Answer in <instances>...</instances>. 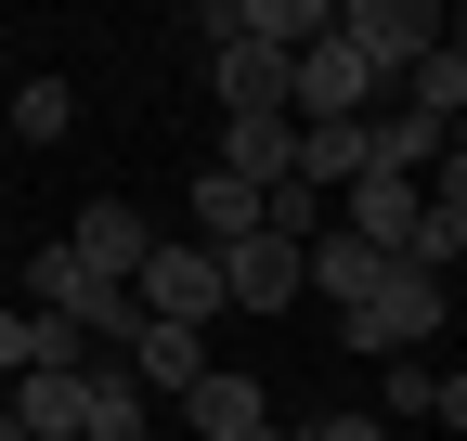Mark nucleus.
I'll list each match as a JSON object with an SVG mask.
<instances>
[{
    "instance_id": "1",
    "label": "nucleus",
    "mask_w": 467,
    "mask_h": 441,
    "mask_svg": "<svg viewBox=\"0 0 467 441\" xmlns=\"http://www.w3.org/2000/svg\"><path fill=\"white\" fill-rule=\"evenodd\" d=\"M26 312H66L91 351H130V324H143V299H130V286H104L78 247H26Z\"/></svg>"
},
{
    "instance_id": "2",
    "label": "nucleus",
    "mask_w": 467,
    "mask_h": 441,
    "mask_svg": "<svg viewBox=\"0 0 467 441\" xmlns=\"http://www.w3.org/2000/svg\"><path fill=\"white\" fill-rule=\"evenodd\" d=\"M337 39H350V52L377 66V91H402V78H416L429 52L454 39V26L429 14V0H337Z\"/></svg>"
},
{
    "instance_id": "3",
    "label": "nucleus",
    "mask_w": 467,
    "mask_h": 441,
    "mask_svg": "<svg viewBox=\"0 0 467 441\" xmlns=\"http://www.w3.org/2000/svg\"><path fill=\"white\" fill-rule=\"evenodd\" d=\"M337 338H350V351H377V364H402V351H429V338H441V272H416V260H389V286H377L364 312H337Z\"/></svg>"
},
{
    "instance_id": "4",
    "label": "nucleus",
    "mask_w": 467,
    "mask_h": 441,
    "mask_svg": "<svg viewBox=\"0 0 467 441\" xmlns=\"http://www.w3.org/2000/svg\"><path fill=\"white\" fill-rule=\"evenodd\" d=\"M377 104H389V91H377V66H364V52H350L337 26H325V39L299 52V78H285V118H299V130H337V118H377Z\"/></svg>"
},
{
    "instance_id": "5",
    "label": "nucleus",
    "mask_w": 467,
    "mask_h": 441,
    "mask_svg": "<svg viewBox=\"0 0 467 441\" xmlns=\"http://www.w3.org/2000/svg\"><path fill=\"white\" fill-rule=\"evenodd\" d=\"M130 299H143L156 324H195V338H208V312H234V286H221V247H156Z\"/></svg>"
},
{
    "instance_id": "6",
    "label": "nucleus",
    "mask_w": 467,
    "mask_h": 441,
    "mask_svg": "<svg viewBox=\"0 0 467 441\" xmlns=\"http://www.w3.org/2000/svg\"><path fill=\"white\" fill-rule=\"evenodd\" d=\"M285 52H260V39H234L221 14H208V91H221V118H285Z\"/></svg>"
},
{
    "instance_id": "7",
    "label": "nucleus",
    "mask_w": 467,
    "mask_h": 441,
    "mask_svg": "<svg viewBox=\"0 0 467 441\" xmlns=\"http://www.w3.org/2000/svg\"><path fill=\"white\" fill-rule=\"evenodd\" d=\"M221 286H234V312H299L312 299V247L247 234V247H221Z\"/></svg>"
},
{
    "instance_id": "8",
    "label": "nucleus",
    "mask_w": 467,
    "mask_h": 441,
    "mask_svg": "<svg viewBox=\"0 0 467 441\" xmlns=\"http://www.w3.org/2000/svg\"><path fill=\"white\" fill-rule=\"evenodd\" d=\"M416 220H429V182H402V169H377V182H350V195H337V234H350V247H377V260L416 247Z\"/></svg>"
},
{
    "instance_id": "9",
    "label": "nucleus",
    "mask_w": 467,
    "mask_h": 441,
    "mask_svg": "<svg viewBox=\"0 0 467 441\" xmlns=\"http://www.w3.org/2000/svg\"><path fill=\"white\" fill-rule=\"evenodd\" d=\"M0 415H14L26 441H91V364H26Z\"/></svg>"
},
{
    "instance_id": "10",
    "label": "nucleus",
    "mask_w": 467,
    "mask_h": 441,
    "mask_svg": "<svg viewBox=\"0 0 467 441\" xmlns=\"http://www.w3.org/2000/svg\"><path fill=\"white\" fill-rule=\"evenodd\" d=\"M66 247H78V260L104 272V286H143V260H156V234H143V208H130V195H91Z\"/></svg>"
},
{
    "instance_id": "11",
    "label": "nucleus",
    "mask_w": 467,
    "mask_h": 441,
    "mask_svg": "<svg viewBox=\"0 0 467 441\" xmlns=\"http://www.w3.org/2000/svg\"><path fill=\"white\" fill-rule=\"evenodd\" d=\"M208 169H234V182H299V118H221V156Z\"/></svg>"
},
{
    "instance_id": "12",
    "label": "nucleus",
    "mask_w": 467,
    "mask_h": 441,
    "mask_svg": "<svg viewBox=\"0 0 467 441\" xmlns=\"http://www.w3.org/2000/svg\"><path fill=\"white\" fill-rule=\"evenodd\" d=\"M130 376H143V390H169V403H195L208 390V338H195V324H130Z\"/></svg>"
},
{
    "instance_id": "13",
    "label": "nucleus",
    "mask_w": 467,
    "mask_h": 441,
    "mask_svg": "<svg viewBox=\"0 0 467 441\" xmlns=\"http://www.w3.org/2000/svg\"><path fill=\"white\" fill-rule=\"evenodd\" d=\"M234 39H260V52H285V66H299V52L337 26V0H234V14H221Z\"/></svg>"
},
{
    "instance_id": "14",
    "label": "nucleus",
    "mask_w": 467,
    "mask_h": 441,
    "mask_svg": "<svg viewBox=\"0 0 467 441\" xmlns=\"http://www.w3.org/2000/svg\"><path fill=\"white\" fill-rule=\"evenodd\" d=\"M182 415H195V441H285V428H273V403L247 390V376H221V364H208V390H195Z\"/></svg>"
},
{
    "instance_id": "15",
    "label": "nucleus",
    "mask_w": 467,
    "mask_h": 441,
    "mask_svg": "<svg viewBox=\"0 0 467 441\" xmlns=\"http://www.w3.org/2000/svg\"><path fill=\"white\" fill-rule=\"evenodd\" d=\"M312 286H325L337 312H364V299L389 286V260H377V247H350V234H337V220H325V234H312Z\"/></svg>"
},
{
    "instance_id": "16",
    "label": "nucleus",
    "mask_w": 467,
    "mask_h": 441,
    "mask_svg": "<svg viewBox=\"0 0 467 441\" xmlns=\"http://www.w3.org/2000/svg\"><path fill=\"white\" fill-rule=\"evenodd\" d=\"M247 234H260V182L195 169V247H247Z\"/></svg>"
},
{
    "instance_id": "17",
    "label": "nucleus",
    "mask_w": 467,
    "mask_h": 441,
    "mask_svg": "<svg viewBox=\"0 0 467 441\" xmlns=\"http://www.w3.org/2000/svg\"><path fill=\"white\" fill-rule=\"evenodd\" d=\"M91 441H156V390L130 364H91Z\"/></svg>"
},
{
    "instance_id": "18",
    "label": "nucleus",
    "mask_w": 467,
    "mask_h": 441,
    "mask_svg": "<svg viewBox=\"0 0 467 441\" xmlns=\"http://www.w3.org/2000/svg\"><path fill=\"white\" fill-rule=\"evenodd\" d=\"M402 104H416V118H441V130H454V118H467V52L441 39V52H429V66H416V78H402Z\"/></svg>"
},
{
    "instance_id": "19",
    "label": "nucleus",
    "mask_w": 467,
    "mask_h": 441,
    "mask_svg": "<svg viewBox=\"0 0 467 441\" xmlns=\"http://www.w3.org/2000/svg\"><path fill=\"white\" fill-rule=\"evenodd\" d=\"M66 130H78V91L66 78H26L14 91V143H66Z\"/></svg>"
},
{
    "instance_id": "20",
    "label": "nucleus",
    "mask_w": 467,
    "mask_h": 441,
    "mask_svg": "<svg viewBox=\"0 0 467 441\" xmlns=\"http://www.w3.org/2000/svg\"><path fill=\"white\" fill-rule=\"evenodd\" d=\"M377 415H441V364H416V351H402V364L377 376Z\"/></svg>"
},
{
    "instance_id": "21",
    "label": "nucleus",
    "mask_w": 467,
    "mask_h": 441,
    "mask_svg": "<svg viewBox=\"0 0 467 441\" xmlns=\"http://www.w3.org/2000/svg\"><path fill=\"white\" fill-rule=\"evenodd\" d=\"M299 441H389V415H312Z\"/></svg>"
},
{
    "instance_id": "22",
    "label": "nucleus",
    "mask_w": 467,
    "mask_h": 441,
    "mask_svg": "<svg viewBox=\"0 0 467 441\" xmlns=\"http://www.w3.org/2000/svg\"><path fill=\"white\" fill-rule=\"evenodd\" d=\"M0 376H26V312H0Z\"/></svg>"
},
{
    "instance_id": "23",
    "label": "nucleus",
    "mask_w": 467,
    "mask_h": 441,
    "mask_svg": "<svg viewBox=\"0 0 467 441\" xmlns=\"http://www.w3.org/2000/svg\"><path fill=\"white\" fill-rule=\"evenodd\" d=\"M441 428H467V364H441Z\"/></svg>"
},
{
    "instance_id": "24",
    "label": "nucleus",
    "mask_w": 467,
    "mask_h": 441,
    "mask_svg": "<svg viewBox=\"0 0 467 441\" xmlns=\"http://www.w3.org/2000/svg\"><path fill=\"white\" fill-rule=\"evenodd\" d=\"M0 441H26V428H14V415H0Z\"/></svg>"
},
{
    "instance_id": "25",
    "label": "nucleus",
    "mask_w": 467,
    "mask_h": 441,
    "mask_svg": "<svg viewBox=\"0 0 467 441\" xmlns=\"http://www.w3.org/2000/svg\"><path fill=\"white\" fill-rule=\"evenodd\" d=\"M454 156H467V118H454Z\"/></svg>"
},
{
    "instance_id": "26",
    "label": "nucleus",
    "mask_w": 467,
    "mask_h": 441,
    "mask_svg": "<svg viewBox=\"0 0 467 441\" xmlns=\"http://www.w3.org/2000/svg\"><path fill=\"white\" fill-rule=\"evenodd\" d=\"M454 52H467V14H454Z\"/></svg>"
},
{
    "instance_id": "27",
    "label": "nucleus",
    "mask_w": 467,
    "mask_h": 441,
    "mask_svg": "<svg viewBox=\"0 0 467 441\" xmlns=\"http://www.w3.org/2000/svg\"><path fill=\"white\" fill-rule=\"evenodd\" d=\"M454 272H467V260H454Z\"/></svg>"
}]
</instances>
